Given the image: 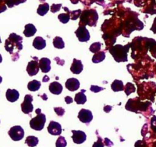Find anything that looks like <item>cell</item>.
<instances>
[{
    "label": "cell",
    "instance_id": "6da1fadb",
    "mask_svg": "<svg viewBox=\"0 0 156 147\" xmlns=\"http://www.w3.org/2000/svg\"><path fill=\"white\" fill-rule=\"evenodd\" d=\"M22 38L16 34H11L9 38L5 41V48L6 51L9 52L11 55L15 54L18 58V52L22 50Z\"/></svg>",
    "mask_w": 156,
    "mask_h": 147
},
{
    "label": "cell",
    "instance_id": "7a4b0ae2",
    "mask_svg": "<svg viewBox=\"0 0 156 147\" xmlns=\"http://www.w3.org/2000/svg\"><path fill=\"white\" fill-rule=\"evenodd\" d=\"M128 50H129V45H126L125 47L121 45H116L111 47L109 51L117 62H126L127 61Z\"/></svg>",
    "mask_w": 156,
    "mask_h": 147
},
{
    "label": "cell",
    "instance_id": "3957f363",
    "mask_svg": "<svg viewBox=\"0 0 156 147\" xmlns=\"http://www.w3.org/2000/svg\"><path fill=\"white\" fill-rule=\"evenodd\" d=\"M36 117L31 119L30 121V127L34 131H40L44 129V124L46 123L45 114L41 113V108L36 110Z\"/></svg>",
    "mask_w": 156,
    "mask_h": 147
},
{
    "label": "cell",
    "instance_id": "277c9868",
    "mask_svg": "<svg viewBox=\"0 0 156 147\" xmlns=\"http://www.w3.org/2000/svg\"><path fill=\"white\" fill-rule=\"evenodd\" d=\"M9 135L10 136V137L14 140V141H19V140H22L23 137H24V130H23V128L20 126L12 127L9 130Z\"/></svg>",
    "mask_w": 156,
    "mask_h": 147
},
{
    "label": "cell",
    "instance_id": "5b68a950",
    "mask_svg": "<svg viewBox=\"0 0 156 147\" xmlns=\"http://www.w3.org/2000/svg\"><path fill=\"white\" fill-rule=\"evenodd\" d=\"M33 102V97L30 95H26L24 97V102L21 104V111L24 114H30L33 111V105L31 102Z\"/></svg>",
    "mask_w": 156,
    "mask_h": 147
},
{
    "label": "cell",
    "instance_id": "8992f818",
    "mask_svg": "<svg viewBox=\"0 0 156 147\" xmlns=\"http://www.w3.org/2000/svg\"><path fill=\"white\" fill-rule=\"evenodd\" d=\"M76 34L81 42H87L90 39V34L85 26H81L76 30Z\"/></svg>",
    "mask_w": 156,
    "mask_h": 147
},
{
    "label": "cell",
    "instance_id": "52a82bcc",
    "mask_svg": "<svg viewBox=\"0 0 156 147\" xmlns=\"http://www.w3.org/2000/svg\"><path fill=\"white\" fill-rule=\"evenodd\" d=\"M34 60H31L28 63L27 66V72L30 76H35L39 72V63L37 57H33Z\"/></svg>",
    "mask_w": 156,
    "mask_h": 147
},
{
    "label": "cell",
    "instance_id": "ba28073f",
    "mask_svg": "<svg viewBox=\"0 0 156 147\" xmlns=\"http://www.w3.org/2000/svg\"><path fill=\"white\" fill-rule=\"evenodd\" d=\"M79 120L82 123L89 124L92 120L93 115L91 111L86 109H82L78 114Z\"/></svg>",
    "mask_w": 156,
    "mask_h": 147
},
{
    "label": "cell",
    "instance_id": "9c48e42d",
    "mask_svg": "<svg viewBox=\"0 0 156 147\" xmlns=\"http://www.w3.org/2000/svg\"><path fill=\"white\" fill-rule=\"evenodd\" d=\"M73 142L76 144H82L86 140V134L81 131H72Z\"/></svg>",
    "mask_w": 156,
    "mask_h": 147
},
{
    "label": "cell",
    "instance_id": "30bf717a",
    "mask_svg": "<svg viewBox=\"0 0 156 147\" xmlns=\"http://www.w3.org/2000/svg\"><path fill=\"white\" fill-rule=\"evenodd\" d=\"M48 133L53 136H59L62 133V127L59 123L55 121H51L47 127Z\"/></svg>",
    "mask_w": 156,
    "mask_h": 147
},
{
    "label": "cell",
    "instance_id": "8fae6325",
    "mask_svg": "<svg viewBox=\"0 0 156 147\" xmlns=\"http://www.w3.org/2000/svg\"><path fill=\"white\" fill-rule=\"evenodd\" d=\"M65 85L66 88L68 90H69L70 91H74L79 89V88L80 87V82H79V81L77 79L70 78V79H67Z\"/></svg>",
    "mask_w": 156,
    "mask_h": 147
},
{
    "label": "cell",
    "instance_id": "7c38bea8",
    "mask_svg": "<svg viewBox=\"0 0 156 147\" xmlns=\"http://www.w3.org/2000/svg\"><path fill=\"white\" fill-rule=\"evenodd\" d=\"M50 59L48 58H42L39 60V66L40 69L41 70L42 73H47L48 72H50V69H51V66H50Z\"/></svg>",
    "mask_w": 156,
    "mask_h": 147
},
{
    "label": "cell",
    "instance_id": "4fadbf2b",
    "mask_svg": "<svg viewBox=\"0 0 156 147\" xmlns=\"http://www.w3.org/2000/svg\"><path fill=\"white\" fill-rule=\"evenodd\" d=\"M83 70V65L82 63V61L79 59H74L73 61V64L71 66L70 70L74 74H79Z\"/></svg>",
    "mask_w": 156,
    "mask_h": 147
},
{
    "label": "cell",
    "instance_id": "5bb4252c",
    "mask_svg": "<svg viewBox=\"0 0 156 147\" xmlns=\"http://www.w3.org/2000/svg\"><path fill=\"white\" fill-rule=\"evenodd\" d=\"M6 99L10 102H16L19 99V92L15 89H8L6 91Z\"/></svg>",
    "mask_w": 156,
    "mask_h": 147
},
{
    "label": "cell",
    "instance_id": "9a60e30c",
    "mask_svg": "<svg viewBox=\"0 0 156 147\" xmlns=\"http://www.w3.org/2000/svg\"><path fill=\"white\" fill-rule=\"evenodd\" d=\"M49 90L52 94L59 95L62 91V86L60 83L57 82H53L49 86Z\"/></svg>",
    "mask_w": 156,
    "mask_h": 147
},
{
    "label": "cell",
    "instance_id": "2e32d148",
    "mask_svg": "<svg viewBox=\"0 0 156 147\" xmlns=\"http://www.w3.org/2000/svg\"><path fill=\"white\" fill-rule=\"evenodd\" d=\"M33 46L37 50H43L46 47V41L41 37H37L33 41Z\"/></svg>",
    "mask_w": 156,
    "mask_h": 147
},
{
    "label": "cell",
    "instance_id": "e0dca14e",
    "mask_svg": "<svg viewBox=\"0 0 156 147\" xmlns=\"http://www.w3.org/2000/svg\"><path fill=\"white\" fill-rule=\"evenodd\" d=\"M37 32L36 27H34V25H33L32 24H28L27 25H25L24 30V34L25 35L27 38L29 37H32L35 34V33Z\"/></svg>",
    "mask_w": 156,
    "mask_h": 147
},
{
    "label": "cell",
    "instance_id": "ac0fdd59",
    "mask_svg": "<svg viewBox=\"0 0 156 147\" xmlns=\"http://www.w3.org/2000/svg\"><path fill=\"white\" fill-rule=\"evenodd\" d=\"M84 92H85V90L82 89L80 92L77 93V94L76 95L75 101H76V102L78 105H84V104L86 102L87 98L86 96H85V95L84 94Z\"/></svg>",
    "mask_w": 156,
    "mask_h": 147
},
{
    "label": "cell",
    "instance_id": "d6986e66",
    "mask_svg": "<svg viewBox=\"0 0 156 147\" xmlns=\"http://www.w3.org/2000/svg\"><path fill=\"white\" fill-rule=\"evenodd\" d=\"M38 142H39V140L37 137L34 136H29L25 140V143L30 147H35L38 144Z\"/></svg>",
    "mask_w": 156,
    "mask_h": 147
},
{
    "label": "cell",
    "instance_id": "ffe728a7",
    "mask_svg": "<svg viewBox=\"0 0 156 147\" xmlns=\"http://www.w3.org/2000/svg\"><path fill=\"white\" fill-rule=\"evenodd\" d=\"M111 88L114 91H120L124 90V86H123V82L120 80H115L113 82L111 85Z\"/></svg>",
    "mask_w": 156,
    "mask_h": 147
},
{
    "label": "cell",
    "instance_id": "44dd1931",
    "mask_svg": "<svg viewBox=\"0 0 156 147\" xmlns=\"http://www.w3.org/2000/svg\"><path fill=\"white\" fill-rule=\"evenodd\" d=\"M41 82L37 80H33L31 82H30L27 85V88H28L30 91H35L39 90V88H41Z\"/></svg>",
    "mask_w": 156,
    "mask_h": 147
},
{
    "label": "cell",
    "instance_id": "7402d4cb",
    "mask_svg": "<svg viewBox=\"0 0 156 147\" xmlns=\"http://www.w3.org/2000/svg\"><path fill=\"white\" fill-rule=\"evenodd\" d=\"M105 59V53L104 51H101L99 53H96L92 57V62L94 63H98L102 62Z\"/></svg>",
    "mask_w": 156,
    "mask_h": 147
},
{
    "label": "cell",
    "instance_id": "603a6c76",
    "mask_svg": "<svg viewBox=\"0 0 156 147\" xmlns=\"http://www.w3.org/2000/svg\"><path fill=\"white\" fill-rule=\"evenodd\" d=\"M53 44L54 47H56V48L57 49H62L65 47V44H64L63 41H62V38H59V37H56V38L53 39Z\"/></svg>",
    "mask_w": 156,
    "mask_h": 147
},
{
    "label": "cell",
    "instance_id": "cb8c5ba5",
    "mask_svg": "<svg viewBox=\"0 0 156 147\" xmlns=\"http://www.w3.org/2000/svg\"><path fill=\"white\" fill-rule=\"evenodd\" d=\"M49 10V5L48 4H43L40 5L39 8L37 9V13L40 15H44Z\"/></svg>",
    "mask_w": 156,
    "mask_h": 147
},
{
    "label": "cell",
    "instance_id": "d4e9b609",
    "mask_svg": "<svg viewBox=\"0 0 156 147\" xmlns=\"http://www.w3.org/2000/svg\"><path fill=\"white\" fill-rule=\"evenodd\" d=\"M101 44L99 42H96V43H94L93 44H91V46H90V51L92 52V53H98L99 50H101Z\"/></svg>",
    "mask_w": 156,
    "mask_h": 147
},
{
    "label": "cell",
    "instance_id": "484cf974",
    "mask_svg": "<svg viewBox=\"0 0 156 147\" xmlns=\"http://www.w3.org/2000/svg\"><path fill=\"white\" fill-rule=\"evenodd\" d=\"M135 90H136L135 86L133 85V84L130 83V82H129V83L126 84V86H125V88H124L125 93L126 94V95H129L131 93L134 92V91H135Z\"/></svg>",
    "mask_w": 156,
    "mask_h": 147
},
{
    "label": "cell",
    "instance_id": "4316f807",
    "mask_svg": "<svg viewBox=\"0 0 156 147\" xmlns=\"http://www.w3.org/2000/svg\"><path fill=\"white\" fill-rule=\"evenodd\" d=\"M67 145L66 140L63 137H59L56 143V147H66Z\"/></svg>",
    "mask_w": 156,
    "mask_h": 147
},
{
    "label": "cell",
    "instance_id": "83f0119b",
    "mask_svg": "<svg viewBox=\"0 0 156 147\" xmlns=\"http://www.w3.org/2000/svg\"><path fill=\"white\" fill-rule=\"evenodd\" d=\"M58 18H59V20L61 22L63 23V24H66V23H67L69 21L70 17L68 14H60V15L58 16Z\"/></svg>",
    "mask_w": 156,
    "mask_h": 147
},
{
    "label": "cell",
    "instance_id": "f1b7e54d",
    "mask_svg": "<svg viewBox=\"0 0 156 147\" xmlns=\"http://www.w3.org/2000/svg\"><path fill=\"white\" fill-rule=\"evenodd\" d=\"M96 134H98V132H96ZM105 146V143L103 142V139L98 134V140L97 142L94 143L92 147H104Z\"/></svg>",
    "mask_w": 156,
    "mask_h": 147
},
{
    "label": "cell",
    "instance_id": "f546056e",
    "mask_svg": "<svg viewBox=\"0 0 156 147\" xmlns=\"http://www.w3.org/2000/svg\"><path fill=\"white\" fill-rule=\"evenodd\" d=\"M54 111L56 113L58 116L59 117H62L65 113V110L63 109L62 108H54Z\"/></svg>",
    "mask_w": 156,
    "mask_h": 147
},
{
    "label": "cell",
    "instance_id": "4dcf8cb0",
    "mask_svg": "<svg viewBox=\"0 0 156 147\" xmlns=\"http://www.w3.org/2000/svg\"><path fill=\"white\" fill-rule=\"evenodd\" d=\"M104 89H105L104 88H101V87H99V86H96V85H91V91L94 93L99 92V91H102V90Z\"/></svg>",
    "mask_w": 156,
    "mask_h": 147
},
{
    "label": "cell",
    "instance_id": "1f68e13d",
    "mask_svg": "<svg viewBox=\"0 0 156 147\" xmlns=\"http://www.w3.org/2000/svg\"><path fill=\"white\" fill-rule=\"evenodd\" d=\"M81 13V10H77V11H75V12H72V19L73 20H76L79 18V15Z\"/></svg>",
    "mask_w": 156,
    "mask_h": 147
},
{
    "label": "cell",
    "instance_id": "d6a6232c",
    "mask_svg": "<svg viewBox=\"0 0 156 147\" xmlns=\"http://www.w3.org/2000/svg\"><path fill=\"white\" fill-rule=\"evenodd\" d=\"M61 8V4L58 5H53L51 7V11L52 12H56L57 11H59V9Z\"/></svg>",
    "mask_w": 156,
    "mask_h": 147
},
{
    "label": "cell",
    "instance_id": "836d02e7",
    "mask_svg": "<svg viewBox=\"0 0 156 147\" xmlns=\"http://www.w3.org/2000/svg\"><path fill=\"white\" fill-rule=\"evenodd\" d=\"M104 143H105V146H108V147H111V146H113V145H114V143H113L112 142H111L108 138L105 139V140H104Z\"/></svg>",
    "mask_w": 156,
    "mask_h": 147
},
{
    "label": "cell",
    "instance_id": "e575fe53",
    "mask_svg": "<svg viewBox=\"0 0 156 147\" xmlns=\"http://www.w3.org/2000/svg\"><path fill=\"white\" fill-rule=\"evenodd\" d=\"M65 101H66V104H71L72 102H73V99H72L71 97H70V96H66V97L65 98Z\"/></svg>",
    "mask_w": 156,
    "mask_h": 147
},
{
    "label": "cell",
    "instance_id": "d590c367",
    "mask_svg": "<svg viewBox=\"0 0 156 147\" xmlns=\"http://www.w3.org/2000/svg\"><path fill=\"white\" fill-rule=\"evenodd\" d=\"M104 110H105V112L108 113V112H110V111H111V110H112V107H111V106H108V105H106V106L105 107V108H104Z\"/></svg>",
    "mask_w": 156,
    "mask_h": 147
},
{
    "label": "cell",
    "instance_id": "8d00e7d4",
    "mask_svg": "<svg viewBox=\"0 0 156 147\" xmlns=\"http://www.w3.org/2000/svg\"><path fill=\"white\" fill-rule=\"evenodd\" d=\"M58 59H59L58 57L55 58V60H56V62H57V63L59 64V65H60V66L63 65V64H64V60H60V61H59V60H58Z\"/></svg>",
    "mask_w": 156,
    "mask_h": 147
},
{
    "label": "cell",
    "instance_id": "74e56055",
    "mask_svg": "<svg viewBox=\"0 0 156 147\" xmlns=\"http://www.w3.org/2000/svg\"><path fill=\"white\" fill-rule=\"evenodd\" d=\"M49 80H50V79H49L48 76H44V79H43V82H48Z\"/></svg>",
    "mask_w": 156,
    "mask_h": 147
},
{
    "label": "cell",
    "instance_id": "f35d334b",
    "mask_svg": "<svg viewBox=\"0 0 156 147\" xmlns=\"http://www.w3.org/2000/svg\"><path fill=\"white\" fill-rule=\"evenodd\" d=\"M45 96H46V94H44V95H43V96H41V98H44V100H47V97H45Z\"/></svg>",
    "mask_w": 156,
    "mask_h": 147
},
{
    "label": "cell",
    "instance_id": "ab89813d",
    "mask_svg": "<svg viewBox=\"0 0 156 147\" xmlns=\"http://www.w3.org/2000/svg\"><path fill=\"white\" fill-rule=\"evenodd\" d=\"M2 57L1 54H0V63H2Z\"/></svg>",
    "mask_w": 156,
    "mask_h": 147
},
{
    "label": "cell",
    "instance_id": "60d3db41",
    "mask_svg": "<svg viewBox=\"0 0 156 147\" xmlns=\"http://www.w3.org/2000/svg\"><path fill=\"white\" fill-rule=\"evenodd\" d=\"M2 78L1 76H0V83H1V82H2Z\"/></svg>",
    "mask_w": 156,
    "mask_h": 147
},
{
    "label": "cell",
    "instance_id": "b9f144b4",
    "mask_svg": "<svg viewBox=\"0 0 156 147\" xmlns=\"http://www.w3.org/2000/svg\"><path fill=\"white\" fill-rule=\"evenodd\" d=\"M0 43H1V38H0Z\"/></svg>",
    "mask_w": 156,
    "mask_h": 147
}]
</instances>
